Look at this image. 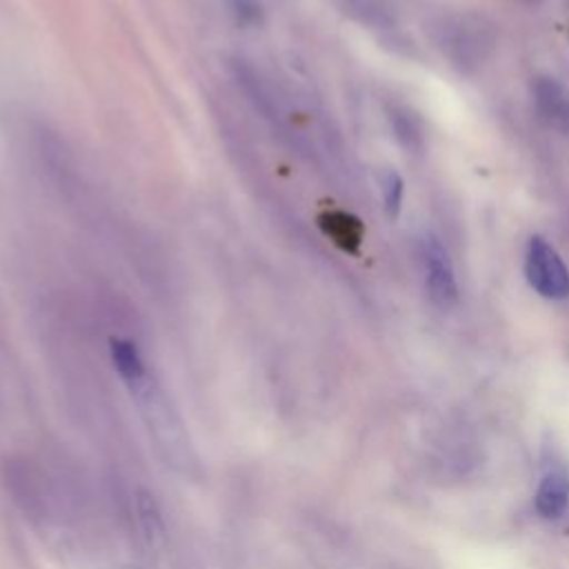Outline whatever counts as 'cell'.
Segmentation results:
<instances>
[{
    "mask_svg": "<svg viewBox=\"0 0 569 569\" xmlns=\"http://www.w3.org/2000/svg\"><path fill=\"white\" fill-rule=\"evenodd\" d=\"M536 107L545 118L560 120L567 98L562 93V87L553 78H540L536 80Z\"/></svg>",
    "mask_w": 569,
    "mask_h": 569,
    "instance_id": "8",
    "label": "cell"
},
{
    "mask_svg": "<svg viewBox=\"0 0 569 569\" xmlns=\"http://www.w3.org/2000/svg\"><path fill=\"white\" fill-rule=\"evenodd\" d=\"M124 569H140V567H131V565H129V567H124Z\"/></svg>",
    "mask_w": 569,
    "mask_h": 569,
    "instance_id": "12",
    "label": "cell"
},
{
    "mask_svg": "<svg viewBox=\"0 0 569 569\" xmlns=\"http://www.w3.org/2000/svg\"><path fill=\"white\" fill-rule=\"evenodd\" d=\"M420 253L425 264V284L431 302L440 309L453 307L458 300V282L449 251L433 233H427L420 240Z\"/></svg>",
    "mask_w": 569,
    "mask_h": 569,
    "instance_id": "3",
    "label": "cell"
},
{
    "mask_svg": "<svg viewBox=\"0 0 569 569\" xmlns=\"http://www.w3.org/2000/svg\"><path fill=\"white\" fill-rule=\"evenodd\" d=\"M345 16L362 22L382 27L389 22V11L382 0H331Z\"/></svg>",
    "mask_w": 569,
    "mask_h": 569,
    "instance_id": "7",
    "label": "cell"
},
{
    "mask_svg": "<svg viewBox=\"0 0 569 569\" xmlns=\"http://www.w3.org/2000/svg\"><path fill=\"white\" fill-rule=\"evenodd\" d=\"M322 227L338 247H342L349 253L358 251V244L362 240V224L358 218L342 211H331V213H325Z\"/></svg>",
    "mask_w": 569,
    "mask_h": 569,
    "instance_id": "5",
    "label": "cell"
},
{
    "mask_svg": "<svg viewBox=\"0 0 569 569\" xmlns=\"http://www.w3.org/2000/svg\"><path fill=\"white\" fill-rule=\"evenodd\" d=\"M525 276L542 298L562 300L569 296V271L558 251L540 236H533L527 242Z\"/></svg>",
    "mask_w": 569,
    "mask_h": 569,
    "instance_id": "2",
    "label": "cell"
},
{
    "mask_svg": "<svg viewBox=\"0 0 569 569\" xmlns=\"http://www.w3.org/2000/svg\"><path fill=\"white\" fill-rule=\"evenodd\" d=\"M569 505V471L562 465L551 467L536 491V509L542 518H560Z\"/></svg>",
    "mask_w": 569,
    "mask_h": 569,
    "instance_id": "4",
    "label": "cell"
},
{
    "mask_svg": "<svg viewBox=\"0 0 569 569\" xmlns=\"http://www.w3.org/2000/svg\"><path fill=\"white\" fill-rule=\"evenodd\" d=\"M136 513H138V522H140L142 536L147 538V542L158 545L164 538V525H162L158 502H156L153 493H149L147 489L136 491Z\"/></svg>",
    "mask_w": 569,
    "mask_h": 569,
    "instance_id": "6",
    "label": "cell"
},
{
    "mask_svg": "<svg viewBox=\"0 0 569 569\" xmlns=\"http://www.w3.org/2000/svg\"><path fill=\"white\" fill-rule=\"evenodd\" d=\"M147 425V431L151 440L156 442V449L167 460V465L176 467L182 473H193L198 462L196 453L189 440V433L164 398L162 389L156 385L153 378H149L144 365L120 376Z\"/></svg>",
    "mask_w": 569,
    "mask_h": 569,
    "instance_id": "1",
    "label": "cell"
},
{
    "mask_svg": "<svg viewBox=\"0 0 569 569\" xmlns=\"http://www.w3.org/2000/svg\"><path fill=\"white\" fill-rule=\"evenodd\" d=\"M224 4L233 20L242 27H256L264 20V9L260 0H224Z\"/></svg>",
    "mask_w": 569,
    "mask_h": 569,
    "instance_id": "10",
    "label": "cell"
},
{
    "mask_svg": "<svg viewBox=\"0 0 569 569\" xmlns=\"http://www.w3.org/2000/svg\"><path fill=\"white\" fill-rule=\"evenodd\" d=\"M382 200H385V211L389 218H396L400 213L402 207V191H405V182L396 171H385L382 173Z\"/></svg>",
    "mask_w": 569,
    "mask_h": 569,
    "instance_id": "9",
    "label": "cell"
},
{
    "mask_svg": "<svg viewBox=\"0 0 569 569\" xmlns=\"http://www.w3.org/2000/svg\"><path fill=\"white\" fill-rule=\"evenodd\" d=\"M560 127L569 133V100H567V104H565V111H562V116H560Z\"/></svg>",
    "mask_w": 569,
    "mask_h": 569,
    "instance_id": "11",
    "label": "cell"
}]
</instances>
